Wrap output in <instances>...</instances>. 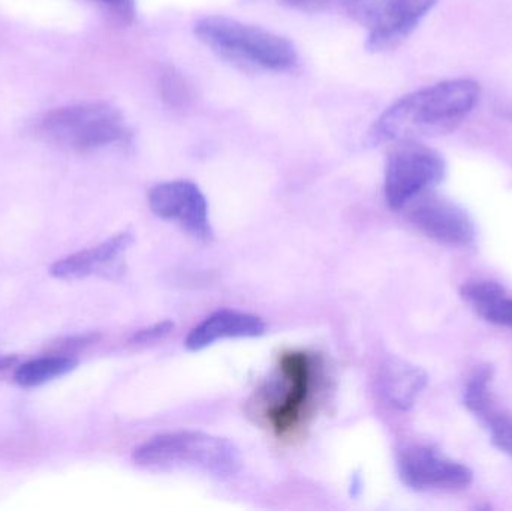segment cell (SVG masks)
<instances>
[{
	"label": "cell",
	"mask_w": 512,
	"mask_h": 511,
	"mask_svg": "<svg viewBox=\"0 0 512 511\" xmlns=\"http://www.w3.org/2000/svg\"><path fill=\"white\" fill-rule=\"evenodd\" d=\"M149 204L158 218L176 222L194 239L204 243L215 239L209 203L194 182L171 180L159 183L150 191Z\"/></svg>",
	"instance_id": "52a82bcc"
},
{
	"label": "cell",
	"mask_w": 512,
	"mask_h": 511,
	"mask_svg": "<svg viewBox=\"0 0 512 511\" xmlns=\"http://www.w3.org/2000/svg\"><path fill=\"white\" fill-rule=\"evenodd\" d=\"M283 5L301 12H321L330 8L336 0H280Z\"/></svg>",
	"instance_id": "44dd1931"
},
{
	"label": "cell",
	"mask_w": 512,
	"mask_h": 511,
	"mask_svg": "<svg viewBox=\"0 0 512 511\" xmlns=\"http://www.w3.org/2000/svg\"><path fill=\"white\" fill-rule=\"evenodd\" d=\"M195 35L222 59L246 69L286 71L297 63V50L291 41L234 18L204 17L194 26Z\"/></svg>",
	"instance_id": "3957f363"
},
{
	"label": "cell",
	"mask_w": 512,
	"mask_h": 511,
	"mask_svg": "<svg viewBox=\"0 0 512 511\" xmlns=\"http://www.w3.org/2000/svg\"><path fill=\"white\" fill-rule=\"evenodd\" d=\"M104 6L123 23H132L135 18V0H93Z\"/></svg>",
	"instance_id": "ffe728a7"
},
{
	"label": "cell",
	"mask_w": 512,
	"mask_h": 511,
	"mask_svg": "<svg viewBox=\"0 0 512 511\" xmlns=\"http://www.w3.org/2000/svg\"><path fill=\"white\" fill-rule=\"evenodd\" d=\"M42 134L77 152L111 146L126 137L125 117L107 102H84L56 108L44 117Z\"/></svg>",
	"instance_id": "277c9868"
},
{
	"label": "cell",
	"mask_w": 512,
	"mask_h": 511,
	"mask_svg": "<svg viewBox=\"0 0 512 511\" xmlns=\"http://www.w3.org/2000/svg\"><path fill=\"white\" fill-rule=\"evenodd\" d=\"M501 113L505 119L511 120L512 122V101H508L507 104L502 105Z\"/></svg>",
	"instance_id": "7402d4cb"
},
{
	"label": "cell",
	"mask_w": 512,
	"mask_h": 511,
	"mask_svg": "<svg viewBox=\"0 0 512 511\" xmlns=\"http://www.w3.org/2000/svg\"><path fill=\"white\" fill-rule=\"evenodd\" d=\"M77 363L74 357L68 356L41 357V359L29 360L15 371V383L18 386L26 387V389L44 386V384L74 371Z\"/></svg>",
	"instance_id": "9a60e30c"
},
{
	"label": "cell",
	"mask_w": 512,
	"mask_h": 511,
	"mask_svg": "<svg viewBox=\"0 0 512 511\" xmlns=\"http://www.w3.org/2000/svg\"><path fill=\"white\" fill-rule=\"evenodd\" d=\"M399 476L414 491L468 488L474 474L466 465L453 461L429 446H411L399 456Z\"/></svg>",
	"instance_id": "ba28073f"
},
{
	"label": "cell",
	"mask_w": 512,
	"mask_h": 511,
	"mask_svg": "<svg viewBox=\"0 0 512 511\" xmlns=\"http://www.w3.org/2000/svg\"><path fill=\"white\" fill-rule=\"evenodd\" d=\"M444 176L445 161L436 150L418 140L397 141L385 167V200L393 210L405 209L438 186Z\"/></svg>",
	"instance_id": "5b68a950"
},
{
	"label": "cell",
	"mask_w": 512,
	"mask_h": 511,
	"mask_svg": "<svg viewBox=\"0 0 512 511\" xmlns=\"http://www.w3.org/2000/svg\"><path fill=\"white\" fill-rule=\"evenodd\" d=\"M480 99V84L466 78L442 81L394 102L369 132L372 144L420 140L454 131Z\"/></svg>",
	"instance_id": "6da1fadb"
},
{
	"label": "cell",
	"mask_w": 512,
	"mask_h": 511,
	"mask_svg": "<svg viewBox=\"0 0 512 511\" xmlns=\"http://www.w3.org/2000/svg\"><path fill=\"white\" fill-rule=\"evenodd\" d=\"M134 461L149 470H194L218 479L242 468L240 450L231 441L201 431L155 435L135 449Z\"/></svg>",
	"instance_id": "7a4b0ae2"
},
{
	"label": "cell",
	"mask_w": 512,
	"mask_h": 511,
	"mask_svg": "<svg viewBox=\"0 0 512 511\" xmlns=\"http://www.w3.org/2000/svg\"><path fill=\"white\" fill-rule=\"evenodd\" d=\"M477 417L489 428L495 446L512 458V414L499 410L495 401H492Z\"/></svg>",
	"instance_id": "e0dca14e"
},
{
	"label": "cell",
	"mask_w": 512,
	"mask_h": 511,
	"mask_svg": "<svg viewBox=\"0 0 512 511\" xmlns=\"http://www.w3.org/2000/svg\"><path fill=\"white\" fill-rule=\"evenodd\" d=\"M408 218L421 233L448 246H469L475 239V227L468 213L444 198L429 192L406 204Z\"/></svg>",
	"instance_id": "9c48e42d"
},
{
	"label": "cell",
	"mask_w": 512,
	"mask_h": 511,
	"mask_svg": "<svg viewBox=\"0 0 512 511\" xmlns=\"http://www.w3.org/2000/svg\"><path fill=\"white\" fill-rule=\"evenodd\" d=\"M438 0H405L384 23L370 30L366 47L370 51H387L402 44L423 18L432 11Z\"/></svg>",
	"instance_id": "4fadbf2b"
},
{
	"label": "cell",
	"mask_w": 512,
	"mask_h": 511,
	"mask_svg": "<svg viewBox=\"0 0 512 511\" xmlns=\"http://www.w3.org/2000/svg\"><path fill=\"white\" fill-rule=\"evenodd\" d=\"M132 243H134V236L131 233L114 234L113 237L93 248L84 249L62 260H57L50 267V275L62 281H77V279L108 272L131 248Z\"/></svg>",
	"instance_id": "30bf717a"
},
{
	"label": "cell",
	"mask_w": 512,
	"mask_h": 511,
	"mask_svg": "<svg viewBox=\"0 0 512 511\" xmlns=\"http://www.w3.org/2000/svg\"><path fill=\"white\" fill-rule=\"evenodd\" d=\"M265 333V323L258 315L236 309H219L201 321L186 338V348L201 351L222 339L258 338Z\"/></svg>",
	"instance_id": "8fae6325"
},
{
	"label": "cell",
	"mask_w": 512,
	"mask_h": 511,
	"mask_svg": "<svg viewBox=\"0 0 512 511\" xmlns=\"http://www.w3.org/2000/svg\"><path fill=\"white\" fill-rule=\"evenodd\" d=\"M405 0H342L346 12L361 26L373 30L384 23Z\"/></svg>",
	"instance_id": "2e32d148"
},
{
	"label": "cell",
	"mask_w": 512,
	"mask_h": 511,
	"mask_svg": "<svg viewBox=\"0 0 512 511\" xmlns=\"http://www.w3.org/2000/svg\"><path fill=\"white\" fill-rule=\"evenodd\" d=\"M426 386L427 375L423 369L396 357L384 362L379 371V393L396 410L406 411L414 407Z\"/></svg>",
	"instance_id": "7c38bea8"
},
{
	"label": "cell",
	"mask_w": 512,
	"mask_h": 511,
	"mask_svg": "<svg viewBox=\"0 0 512 511\" xmlns=\"http://www.w3.org/2000/svg\"><path fill=\"white\" fill-rule=\"evenodd\" d=\"M280 392L265 407V419L279 437L300 426L315 387V366L309 354L289 351L279 359Z\"/></svg>",
	"instance_id": "8992f818"
},
{
	"label": "cell",
	"mask_w": 512,
	"mask_h": 511,
	"mask_svg": "<svg viewBox=\"0 0 512 511\" xmlns=\"http://www.w3.org/2000/svg\"><path fill=\"white\" fill-rule=\"evenodd\" d=\"M462 296L484 320L512 329V299L498 282H468L463 285Z\"/></svg>",
	"instance_id": "5bb4252c"
},
{
	"label": "cell",
	"mask_w": 512,
	"mask_h": 511,
	"mask_svg": "<svg viewBox=\"0 0 512 511\" xmlns=\"http://www.w3.org/2000/svg\"><path fill=\"white\" fill-rule=\"evenodd\" d=\"M161 93L164 101H167L171 107H183L191 99L188 84L173 69L162 75Z\"/></svg>",
	"instance_id": "ac0fdd59"
},
{
	"label": "cell",
	"mask_w": 512,
	"mask_h": 511,
	"mask_svg": "<svg viewBox=\"0 0 512 511\" xmlns=\"http://www.w3.org/2000/svg\"><path fill=\"white\" fill-rule=\"evenodd\" d=\"M173 329L174 324L171 321H162V323L153 324V326L147 327V329L138 330L132 336L131 342L135 345L155 344V342L167 338L173 332Z\"/></svg>",
	"instance_id": "d6986e66"
}]
</instances>
